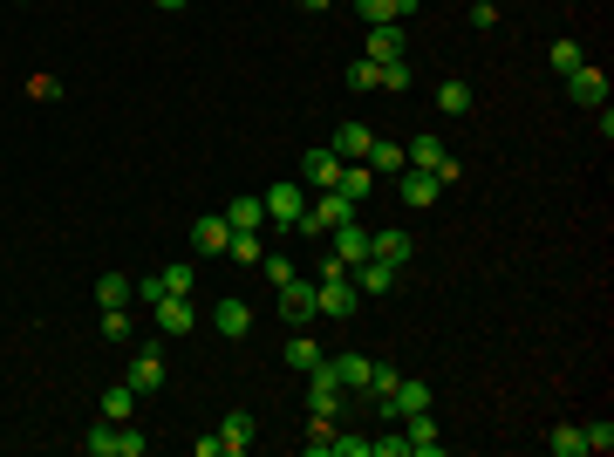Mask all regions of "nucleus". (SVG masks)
<instances>
[{
    "label": "nucleus",
    "instance_id": "c9c22d12",
    "mask_svg": "<svg viewBox=\"0 0 614 457\" xmlns=\"http://www.w3.org/2000/svg\"><path fill=\"white\" fill-rule=\"evenodd\" d=\"M307 457H335V423H328V417L307 423Z\"/></svg>",
    "mask_w": 614,
    "mask_h": 457
},
{
    "label": "nucleus",
    "instance_id": "6e6552de",
    "mask_svg": "<svg viewBox=\"0 0 614 457\" xmlns=\"http://www.w3.org/2000/svg\"><path fill=\"white\" fill-rule=\"evenodd\" d=\"M410 253H417V239H410V232L403 226H383V232H369V260H383V267H410Z\"/></svg>",
    "mask_w": 614,
    "mask_h": 457
},
{
    "label": "nucleus",
    "instance_id": "f257e3e1",
    "mask_svg": "<svg viewBox=\"0 0 614 457\" xmlns=\"http://www.w3.org/2000/svg\"><path fill=\"white\" fill-rule=\"evenodd\" d=\"M82 451H89V457H144V451H151V437H144L137 423H96V430L82 437Z\"/></svg>",
    "mask_w": 614,
    "mask_h": 457
},
{
    "label": "nucleus",
    "instance_id": "7ed1b4c3",
    "mask_svg": "<svg viewBox=\"0 0 614 457\" xmlns=\"http://www.w3.org/2000/svg\"><path fill=\"white\" fill-rule=\"evenodd\" d=\"M260 205H267V226L273 232H294V226H301V212H307V185H301V178H294V185L280 178L273 191H260Z\"/></svg>",
    "mask_w": 614,
    "mask_h": 457
},
{
    "label": "nucleus",
    "instance_id": "b1692460",
    "mask_svg": "<svg viewBox=\"0 0 614 457\" xmlns=\"http://www.w3.org/2000/svg\"><path fill=\"white\" fill-rule=\"evenodd\" d=\"M328 376H335V389H369V355H355V348H348V355L328 362Z\"/></svg>",
    "mask_w": 614,
    "mask_h": 457
},
{
    "label": "nucleus",
    "instance_id": "9b49d317",
    "mask_svg": "<svg viewBox=\"0 0 614 457\" xmlns=\"http://www.w3.org/2000/svg\"><path fill=\"white\" fill-rule=\"evenodd\" d=\"M403 451H410V457H437V451H444V437H437V417H430V410H410V417H403Z\"/></svg>",
    "mask_w": 614,
    "mask_h": 457
},
{
    "label": "nucleus",
    "instance_id": "2f4dec72",
    "mask_svg": "<svg viewBox=\"0 0 614 457\" xmlns=\"http://www.w3.org/2000/svg\"><path fill=\"white\" fill-rule=\"evenodd\" d=\"M546 451L553 457H587V437H580L574 423H560V430H546Z\"/></svg>",
    "mask_w": 614,
    "mask_h": 457
},
{
    "label": "nucleus",
    "instance_id": "4c0bfd02",
    "mask_svg": "<svg viewBox=\"0 0 614 457\" xmlns=\"http://www.w3.org/2000/svg\"><path fill=\"white\" fill-rule=\"evenodd\" d=\"M580 437H587V451H594V457H608V451H614V423H608V417H601V423H587Z\"/></svg>",
    "mask_w": 614,
    "mask_h": 457
},
{
    "label": "nucleus",
    "instance_id": "5701e85b",
    "mask_svg": "<svg viewBox=\"0 0 614 457\" xmlns=\"http://www.w3.org/2000/svg\"><path fill=\"white\" fill-rule=\"evenodd\" d=\"M423 0H355V14H362V28H376V21H410Z\"/></svg>",
    "mask_w": 614,
    "mask_h": 457
},
{
    "label": "nucleus",
    "instance_id": "a19ab883",
    "mask_svg": "<svg viewBox=\"0 0 614 457\" xmlns=\"http://www.w3.org/2000/svg\"><path fill=\"white\" fill-rule=\"evenodd\" d=\"M499 21V0H471V28H492Z\"/></svg>",
    "mask_w": 614,
    "mask_h": 457
},
{
    "label": "nucleus",
    "instance_id": "4468645a",
    "mask_svg": "<svg viewBox=\"0 0 614 457\" xmlns=\"http://www.w3.org/2000/svg\"><path fill=\"white\" fill-rule=\"evenodd\" d=\"M335 178H342V157L328 151V144L301 157V185H307V191H335Z\"/></svg>",
    "mask_w": 614,
    "mask_h": 457
},
{
    "label": "nucleus",
    "instance_id": "ea45409f",
    "mask_svg": "<svg viewBox=\"0 0 614 457\" xmlns=\"http://www.w3.org/2000/svg\"><path fill=\"white\" fill-rule=\"evenodd\" d=\"M348 89H376V62H369V55L348 62Z\"/></svg>",
    "mask_w": 614,
    "mask_h": 457
},
{
    "label": "nucleus",
    "instance_id": "cd10ccee",
    "mask_svg": "<svg viewBox=\"0 0 614 457\" xmlns=\"http://www.w3.org/2000/svg\"><path fill=\"white\" fill-rule=\"evenodd\" d=\"M335 191H342L348 205H362V198L376 191V171H369V164H342V178H335Z\"/></svg>",
    "mask_w": 614,
    "mask_h": 457
},
{
    "label": "nucleus",
    "instance_id": "a878e982",
    "mask_svg": "<svg viewBox=\"0 0 614 457\" xmlns=\"http://www.w3.org/2000/svg\"><path fill=\"white\" fill-rule=\"evenodd\" d=\"M137 417V389H130V382H110V389H103V423H130Z\"/></svg>",
    "mask_w": 614,
    "mask_h": 457
},
{
    "label": "nucleus",
    "instance_id": "2eb2a0df",
    "mask_svg": "<svg viewBox=\"0 0 614 457\" xmlns=\"http://www.w3.org/2000/svg\"><path fill=\"white\" fill-rule=\"evenodd\" d=\"M232 246V226H226V212H212V219H192V253H205V260H219Z\"/></svg>",
    "mask_w": 614,
    "mask_h": 457
},
{
    "label": "nucleus",
    "instance_id": "f8f14e48",
    "mask_svg": "<svg viewBox=\"0 0 614 457\" xmlns=\"http://www.w3.org/2000/svg\"><path fill=\"white\" fill-rule=\"evenodd\" d=\"M396 191H403V205H410V212H430L444 185H437L430 171H417V164H403V171H396Z\"/></svg>",
    "mask_w": 614,
    "mask_h": 457
},
{
    "label": "nucleus",
    "instance_id": "aec40b11",
    "mask_svg": "<svg viewBox=\"0 0 614 457\" xmlns=\"http://www.w3.org/2000/svg\"><path fill=\"white\" fill-rule=\"evenodd\" d=\"M253 410H226V423H219V451L226 457H239V451H253Z\"/></svg>",
    "mask_w": 614,
    "mask_h": 457
},
{
    "label": "nucleus",
    "instance_id": "ddd939ff",
    "mask_svg": "<svg viewBox=\"0 0 614 457\" xmlns=\"http://www.w3.org/2000/svg\"><path fill=\"white\" fill-rule=\"evenodd\" d=\"M151 307H157V328H164V335H192L198 328L192 294H164V301H151Z\"/></svg>",
    "mask_w": 614,
    "mask_h": 457
},
{
    "label": "nucleus",
    "instance_id": "58836bf2",
    "mask_svg": "<svg viewBox=\"0 0 614 457\" xmlns=\"http://www.w3.org/2000/svg\"><path fill=\"white\" fill-rule=\"evenodd\" d=\"M260 273L280 287V280H294V260H287V253H260Z\"/></svg>",
    "mask_w": 614,
    "mask_h": 457
},
{
    "label": "nucleus",
    "instance_id": "423d86ee",
    "mask_svg": "<svg viewBox=\"0 0 614 457\" xmlns=\"http://www.w3.org/2000/svg\"><path fill=\"white\" fill-rule=\"evenodd\" d=\"M403 157H410V164H417V171H430V178H437V185H451V178H458V157L444 151V144H437V137H410V144H403Z\"/></svg>",
    "mask_w": 614,
    "mask_h": 457
},
{
    "label": "nucleus",
    "instance_id": "393cba45",
    "mask_svg": "<svg viewBox=\"0 0 614 457\" xmlns=\"http://www.w3.org/2000/svg\"><path fill=\"white\" fill-rule=\"evenodd\" d=\"M226 226L232 232H260V226H267V205H260L253 191H246V198H232V205H226Z\"/></svg>",
    "mask_w": 614,
    "mask_h": 457
},
{
    "label": "nucleus",
    "instance_id": "20e7f679",
    "mask_svg": "<svg viewBox=\"0 0 614 457\" xmlns=\"http://www.w3.org/2000/svg\"><path fill=\"white\" fill-rule=\"evenodd\" d=\"M362 307V294H355V280L348 273H328V280H314V314H328V321H348Z\"/></svg>",
    "mask_w": 614,
    "mask_h": 457
},
{
    "label": "nucleus",
    "instance_id": "f3484780",
    "mask_svg": "<svg viewBox=\"0 0 614 457\" xmlns=\"http://www.w3.org/2000/svg\"><path fill=\"white\" fill-rule=\"evenodd\" d=\"M362 55H369V62H396V55H410V41H403V21H376Z\"/></svg>",
    "mask_w": 614,
    "mask_h": 457
},
{
    "label": "nucleus",
    "instance_id": "c03bdc74",
    "mask_svg": "<svg viewBox=\"0 0 614 457\" xmlns=\"http://www.w3.org/2000/svg\"><path fill=\"white\" fill-rule=\"evenodd\" d=\"M157 7H164V14H178V7H185V0H157Z\"/></svg>",
    "mask_w": 614,
    "mask_h": 457
},
{
    "label": "nucleus",
    "instance_id": "0eeeda50",
    "mask_svg": "<svg viewBox=\"0 0 614 457\" xmlns=\"http://www.w3.org/2000/svg\"><path fill=\"white\" fill-rule=\"evenodd\" d=\"M307 417H342V389H335V376H328V355H321V369H307Z\"/></svg>",
    "mask_w": 614,
    "mask_h": 457
},
{
    "label": "nucleus",
    "instance_id": "f704fd0d",
    "mask_svg": "<svg viewBox=\"0 0 614 457\" xmlns=\"http://www.w3.org/2000/svg\"><path fill=\"white\" fill-rule=\"evenodd\" d=\"M546 62H553V76H567V69L587 62V48H580V41H553V48H546Z\"/></svg>",
    "mask_w": 614,
    "mask_h": 457
},
{
    "label": "nucleus",
    "instance_id": "1a4fd4ad",
    "mask_svg": "<svg viewBox=\"0 0 614 457\" xmlns=\"http://www.w3.org/2000/svg\"><path fill=\"white\" fill-rule=\"evenodd\" d=\"M328 253H335L342 267H362V260H369V226H362V219H342V226L328 232Z\"/></svg>",
    "mask_w": 614,
    "mask_h": 457
},
{
    "label": "nucleus",
    "instance_id": "e433bc0d",
    "mask_svg": "<svg viewBox=\"0 0 614 457\" xmlns=\"http://www.w3.org/2000/svg\"><path fill=\"white\" fill-rule=\"evenodd\" d=\"M130 335H137V321L123 307H103V342H130Z\"/></svg>",
    "mask_w": 614,
    "mask_h": 457
},
{
    "label": "nucleus",
    "instance_id": "c85d7f7f",
    "mask_svg": "<svg viewBox=\"0 0 614 457\" xmlns=\"http://www.w3.org/2000/svg\"><path fill=\"white\" fill-rule=\"evenodd\" d=\"M437 110L444 116H471V82H458V76L437 82Z\"/></svg>",
    "mask_w": 614,
    "mask_h": 457
},
{
    "label": "nucleus",
    "instance_id": "c756f323",
    "mask_svg": "<svg viewBox=\"0 0 614 457\" xmlns=\"http://www.w3.org/2000/svg\"><path fill=\"white\" fill-rule=\"evenodd\" d=\"M287 369H294V376L321 369V342H314V335H294V342H287Z\"/></svg>",
    "mask_w": 614,
    "mask_h": 457
},
{
    "label": "nucleus",
    "instance_id": "bb28decb",
    "mask_svg": "<svg viewBox=\"0 0 614 457\" xmlns=\"http://www.w3.org/2000/svg\"><path fill=\"white\" fill-rule=\"evenodd\" d=\"M362 164H369L376 178H396V171H403L410 157H403V144H389V137H376V144H369V157H362Z\"/></svg>",
    "mask_w": 614,
    "mask_h": 457
},
{
    "label": "nucleus",
    "instance_id": "a211bd4d",
    "mask_svg": "<svg viewBox=\"0 0 614 457\" xmlns=\"http://www.w3.org/2000/svg\"><path fill=\"white\" fill-rule=\"evenodd\" d=\"M348 280H355V294H362V301H383L389 287H396V267H383V260H362V267H348Z\"/></svg>",
    "mask_w": 614,
    "mask_h": 457
},
{
    "label": "nucleus",
    "instance_id": "a18cd8bd",
    "mask_svg": "<svg viewBox=\"0 0 614 457\" xmlns=\"http://www.w3.org/2000/svg\"><path fill=\"white\" fill-rule=\"evenodd\" d=\"M301 7H307V14H321V7H328V0H301Z\"/></svg>",
    "mask_w": 614,
    "mask_h": 457
},
{
    "label": "nucleus",
    "instance_id": "6ab92c4d",
    "mask_svg": "<svg viewBox=\"0 0 614 457\" xmlns=\"http://www.w3.org/2000/svg\"><path fill=\"white\" fill-rule=\"evenodd\" d=\"M273 294H280V314H287V321H314V280L294 273V280H280Z\"/></svg>",
    "mask_w": 614,
    "mask_h": 457
},
{
    "label": "nucleus",
    "instance_id": "79ce46f5",
    "mask_svg": "<svg viewBox=\"0 0 614 457\" xmlns=\"http://www.w3.org/2000/svg\"><path fill=\"white\" fill-rule=\"evenodd\" d=\"M369 457H410V451H403V437H369Z\"/></svg>",
    "mask_w": 614,
    "mask_h": 457
},
{
    "label": "nucleus",
    "instance_id": "39448f33",
    "mask_svg": "<svg viewBox=\"0 0 614 457\" xmlns=\"http://www.w3.org/2000/svg\"><path fill=\"white\" fill-rule=\"evenodd\" d=\"M567 103H580V110H601L608 103V69L601 62H580V69H567Z\"/></svg>",
    "mask_w": 614,
    "mask_h": 457
},
{
    "label": "nucleus",
    "instance_id": "37998d69",
    "mask_svg": "<svg viewBox=\"0 0 614 457\" xmlns=\"http://www.w3.org/2000/svg\"><path fill=\"white\" fill-rule=\"evenodd\" d=\"M335 457H369V437H335Z\"/></svg>",
    "mask_w": 614,
    "mask_h": 457
},
{
    "label": "nucleus",
    "instance_id": "72a5a7b5",
    "mask_svg": "<svg viewBox=\"0 0 614 457\" xmlns=\"http://www.w3.org/2000/svg\"><path fill=\"white\" fill-rule=\"evenodd\" d=\"M232 260H239V267H260V253H267V239H260V232H232V246H226Z\"/></svg>",
    "mask_w": 614,
    "mask_h": 457
},
{
    "label": "nucleus",
    "instance_id": "7c9ffc66",
    "mask_svg": "<svg viewBox=\"0 0 614 457\" xmlns=\"http://www.w3.org/2000/svg\"><path fill=\"white\" fill-rule=\"evenodd\" d=\"M376 89L403 96V89H410V55H396V62H376Z\"/></svg>",
    "mask_w": 614,
    "mask_h": 457
},
{
    "label": "nucleus",
    "instance_id": "4be33fe9",
    "mask_svg": "<svg viewBox=\"0 0 614 457\" xmlns=\"http://www.w3.org/2000/svg\"><path fill=\"white\" fill-rule=\"evenodd\" d=\"M369 144H376V130H369V123H342L328 151L342 157V164H355V157H369Z\"/></svg>",
    "mask_w": 614,
    "mask_h": 457
},
{
    "label": "nucleus",
    "instance_id": "f03ea898",
    "mask_svg": "<svg viewBox=\"0 0 614 457\" xmlns=\"http://www.w3.org/2000/svg\"><path fill=\"white\" fill-rule=\"evenodd\" d=\"M355 212H362V205H348L342 191H314V198H307V212H301V226H294V232H307V239H328V232L342 226V219H355Z\"/></svg>",
    "mask_w": 614,
    "mask_h": 457
},
{
    "label": "nucleus",
    "instance_id": "412c9836",
    "mask_svg": "<svg viewBox=\"0 0 614 457\" xmlns=\"http://www.w3.org/2000/svg\"><path fill=\"white\" fill-rule=\"evenodd\" d=\"M212 328H219V335H232V342H239V335H253V307L239 301V294H226V301L212 307Z\"/></svg>",
    "mask_w": 614,
    "mask_h": 457
},
{
    "label": "nucleus",
    "instance_id": "473e14b6",
    "mask_svg": "<svg viewBox=\"0 0 614 457\" xmlns=\"http://www.w3.org/2000/svg\"><path fill=\"white\" fill-rule=\"evenodd\" d=\"M130 294H137V287H130L123 273H103V280H96V307H130Z\"/></svg>",
    "mask_w": 614,
    "mask_h": 457
},
{
    "label": "nucleus",
    "instance_id": "dca6fc26",
    "mask_svg": "<svg viewBox=\"0 0 614 457\" xmlns=\"http://www.w3.org/2000/svg\"><path fill=\"white\" fill-rule=\"evenodd\" d=\"M198 287V273L192 267H164V273H151V280H137V294L144 301H164V294H192Z\"/></svg>",
    "mask_w": 614,
    "mask_h": 457
},
{
    "label": "nucleus",
    "instance_id": "9d476101",
    "mask_svg": "<svg viewBox=\"0 0 614 457\" xmlns=\"http://www.w3.org/2000/svg\"><path fill=\"white\" fill-rule=\"evenodd\" d=\"M123 382H130L137 396H157V389H164V348H137L130 369H123Z\"/></svg>",
    "mask_w": 614,
    "mask_h": 457
}]
</instances>
